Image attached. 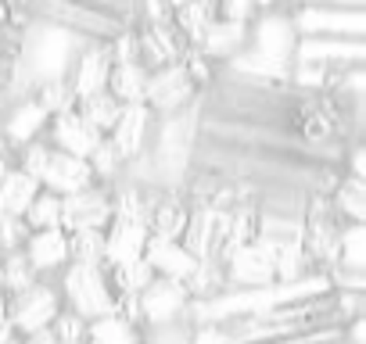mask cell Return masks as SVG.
Instances as JSON below:
<instances>
[{
    "label": "cell",
    "instance_id": "obj_3",
    "mask_svg": "<svg viewBox=\"0 0 366 344\" xmlns=\"http://www.w3.org/2000/svg\"><path fill=\"white\" fill-rule=\"evenodd\" d=\"M61 290L51 280H36L29 290L8 298V326L15 330V337H33L40 330H51L54 315L61 312Z\"/></svg>",
    "mask_w": 366,
    "mask_h": 344
},
{
    "label": "cell",
    "instance_id": "obj_6",
    "mask_svg": "<svg viewBox=\"0 0 366 344\" xmlns=\"http://www.w3.org/2000/svg\"><path fill=\"white\" fill-rule=\"evenodd\" d=\"M295 44H298V33H295V26H291L287 8L259 4V15H255V22L248 26V47L259 51V54H266V58L291 61Z\"/></svg>",
    "mask_w": 366,
    "mask_h": 344
},
{
    "label": "cell",
    "instance_id": "obj_28",
    "mask_svg": "<svg viewBox=\"0 0 366 344\" xmlns=\"http://www.w3.org/2000/svg\"><path fill=\"white\" fill-rule=\"evenodd\" d=\"M22 219H26L29 233H36V230H61V198L40 191L36 201L29 205V212Z\"/></svg>",
    "mask_w": 366,
    "mask_h": 344
},
{
    "label": "cell",
    "instance_id": "obj_19",
    "mask_svg": "<svg viewBox=\"0 0 366 344\" xmlns=\"http://www.w3.org/2000/svg\"><path fill=\"white\" fill-rule=\"evenodd\" d=\"M40 194V183L33 176H26L22 168H8L4 180H0V216H11V219H22L29 212V205L36 201Z\"/></svg>",
    "mask_w": 366,
    "mask_h": 344
},
{
    "label": "cell",
    "instance_id": "obj_12",
    "mask_svg": "<svg viewBox=\"0 0 366 344\" xmlns=\"http://www.w3.org/2000/svg\"><path fill=\"white\" fill-rule=\"evenodd\" d=\"M44 140L54 147V151H61V154H72V158H90L94 154V147L104 140L76 108L72 111H65V115H54L51 118V126H47V133H44Z\"/></svg>",
    "mask_w": 366,
    "mask_h": 344
},
{
    "label": "cell",
    "instance_id": "obj_23",
    "mask_svg": "<svg viewBox=\"0 0 366 344\" xmlns=\"http://www.w3.org/2000/svg\"><path fill=\"white\" fill-rule=\"evenodd\" d=\"M104 276H108V287H112L115 301H122V298H137V294L154 280V273H151V265H147L144 258L126 262V265H115V269H104Z\"/></svg>",
    "mask_w": 366,
    "mask_h": 344
},
{
    "label": "cell",
    "instance_id": "obj_21",
    "mask_svg": "<svg viewBox=\"0 0 366 344\" xmlns=\"http://www.w3.org/2000/svg\"><path fill=\"white\" fill-rule=\"evenodd\" d=\"M144 90H147V72H144L137 61H129V65H112V72H108V93H112L122 108L144 104Z\"/></svg>",
    "mask_w": 366,
    "mask_h": 344
},
{
    "label": "cell",
    "instance_id": "obj_10",
    "mask_svg": "<svg viewBox=\"0 0 366 344\" xmlns=\"http://www.w3.org/2000/svg\"><path fill=\"white\" fill-rule=\"evenodd\" d=\"M47 126H51V115L33 101V93H29V97L11 101V104H8V111L0 115V133H4V140H8V147H11L15 154H19L22 147H29V143L44 140Z\"/></svg>",
    "mask_w": 366,
    "mask_h": 344
},
{
    "label": "cell",
    "instance_id": "obj_22",
    "mask_svg": "<svg viewBox=\"0 0 366 344\" xmlns=\"http://www.w3.org/2000/svg\"><path fill=\"white\" fill-rule=\"evenodd\" d=\"M330 208H334L337 223H366V183L341 176L330 194Z\"/></svg>",
    "mask_w": 366,
    "mask_h": 344
},
{
    "label": "cell",
    "instance_id": "obj_20",
    "mask_svg": "<svg viewBox=\"0 0 366 344\" xmlns=\"http://www.w3.org/2000/svg\"><path fill=\"white\" fill-rule=\"evenodd\" d=\"M212 22H216V4H172V26L187 47H198Z\"/></svg>",
    "mask_w": 366,
    "mask_h": 344
},
{
    "label": "cell",
    "instance_id": "obj_2",
    "mask_svg": "<svg viewBox=\"0 0 366 344\" xmlns=\"http://www.w3.org/2000/svg\"><path fill=\"white\" fill-rule=\"evenodd\" d=\"M291 26L298 36L323 40H366V8L362 4H291Z\"/></svg>",
    "mask_w": 366,
    "mask_h": 344
},
{
    "label": "cell",
    "instance_id": "obj_11",
    "mask_svg": "<svg viewBox=\"0 0 366 344\" xmlns=\"http://www.w3.org/2000/svg\"><path fill=\"white\" fill-rule=\"evenodd\" d=\"M223 280H227V287H234V290L269 287V283H277V269H273L269 251L252 241V244L237 248V251L223 262Z\"/></svg>",
    "mask_w": 366,
    "mask_h": 344
},
{
    "label": "cell",
    "instance_id": "obj_25",
    "mask_svg": "<svg viewBox=\"0 0 366 344\" xmlns=\"http://www.w3.org/2000/svg\"><path fill=\"white\" fill-rule=\"evenodd\" d=\"M86 337H90L94 344H144V330H137V326H133L129 319H122L119 312L94 319Z\"/></svg>",
    "mask_w": 366,
    "mask_h": 344
},
{
    "label": "cell",
    "instance_id": "obj_18",
    "mask_svg": "<svg viewBox=\"0 0 366 344\" xmlns=\"http://www.w3.org/2000/svg\"><path fill=\"white\" fill-rule=\"evenodd\" d=\"M244 47H248V26L223 22V19H216V22L205 29L202 44H198V51H202L216 69H219V65H227L230 58H237Z\"/></svg>",
    "mask_w": 366,
    "mask_h": 344
},
{
    "label": "cell",
    "instance_id": "obj_32",
    "mask_svg": "<svg viewBox=\"0 0 366 344\" xmlns=\"http://www.w3.org/2000/svg\"><path fill=\"white\" fill-rule=\"evenodd\" d=\"M26 241H29V226H26V219L0 216V255L22 251V244H26Z\"/></svg>",
    "mask_w": 366,
    "mask_h": 344
},
{
    "label": "cell",
    "instance_id": "obj_31",
    "mask_svg": "<svg viewBox=\"0 0 366 344\" xmlns=\"http://www.w3.org/2000/svg\"><path fill=\"white\" fill-rule=\"evenodd\" d=\"M86 333H90V323L79 319V315L69 312V308H61V312L54 315V323H51L54 344H86V340H90Z\"/></svg>",
    "mask_w": 366,
    "mask_h": 344
},
{
    "label": "cell",
    "instance_id": "obj_7",
    "mask_svg": "<svg viewBox=\"0 0 366 344\" xmlns=\"http://www.w3.org/2000/svg\"><path fill=\"white\" fill-rule=\"evenodd\" d=\"M112 223V187L94 183L72 198H61V230L72 233H104Z\"/></svg>",
    "mask_w": 366,
    "mask_h": 344
},
{
    "label": "cell",
    "instance_id": "obj_17",
    "mask_svg": "<svg viewBox=\"0 0 366 344\" xmlns=\"http://www.w3.org/2000/svg\"><path fill=\"white\" fill-rule=\"evenodd\" d=\"M147 226L144 223H129V219H112L108 230H104V269H115V265H126V262H137L144 255V244H147Z\"/></svg>",
    "mask_w": 366,
    "mask_h": 344
},
{
    "label": "cell",
    "instance_id": "obj_9",
    "mask_svg": "<svg viewBox=\"0 0 366 344\" xmlns=\"http://www.w3.org/2000/svg\"><path fill=\"white\" fill-rule=\"evenodd\" d=\"M291 65H316V69H362L366 65V40H323V36H298Z\"/></svg>",
    "mask_w": 366,
    "mask_h": 344
},
{
    "label": "cell",
    "instance_id": "obj_5",
    "mask_svg": "<svg viewBox=\"0 0 366 344\" xmlns=\"http://www.w3.org/2000/svg\"><path fill=\"white\" fill-rule=\"evenodd\" d=\"M108 72H112V51H108V44H90L86 40V44H76V51H72L61 79L69 83V90H72V97L79 104V101L108 90Z\"/></svg>",
    "mask_w": 366,
    "mask_h": 344
},
{
    "label": "cell",
    "instance_id": "obj_33",
    "mask_svg": "<svg viewBox=\"0 0 366 344\" xmlns=\"http://www.w3.org/2000/svg\"><path fill=\"white\" fill-rule=\"evenodd\" d=\"M4 323H8V298L0 294V326H4Z\"/></svg>",
    "mask_w": 366,
    "mask_h": 344
},
{
    "label": "cell",
    "instance_id": "obj_13",
    "mask_svg": "<svg viewBox=\"0 0 366 344\" xmlns=\"http://www.w3.org/2000/svg\"><path fill=\"white\" fill-rule=\"evenodd\" d=\"M151 126H154V115H151L144 104H129V108H122L115 129L108 133V143L115 147V154L122 158V165H129V161H137L140 154H147Z\"/></svg>",
    "mask_w": 366,
    "mask_h": 344
},
{
    "label": "cell",
    "instance_id": "obj_8",
    "mask_svg": "<svg viewBox=\"0 0 366 344\" xmlns=\"http://www.w3.org/2000/svg\"><path fill=\"white\" fill-rule=\"evenodd\" d=\"M137 308H140V323L144 330H158V326H169L176 319L187 315L191 308V290L176 283V280H162L154 276L140 294H137Z\"/></svg>",
    "mask_w": 366,
    "mask_h": 344
},
{
    "label": "cell",
    "instance_id": "obj_16",
    "mask_svg": "<svg viewBox=\"0 0 366 344\" xmlns=\"http://www.w3.org/2000/svg\"><path fill=\"white\" fill-rule=\"evenodd\" d=\"M22 255L40 280H51L69 265V233L65 230H36L22 244Z\"/></svg>",
    "mask_w": 366,
    "mask_h": 344
},
{
    "label": "cell",
    "instance_id": "obj_1",
    "mask_svg": "<svg viewBox=\"0 0 366 344\" xmlns=\"http://www.w3.org/2000/svg\"><path fill=\"white\" fill-rule=\"evenodd\" d=\"M58 290H61V305L69 312H76L79 319H86V323H94L101 315H112L115 305H119L101 265H76V262H69L58 273Z\"/></svg>",
    "mask_w": 366,
    "mask_h": 344
},
{
    "label": "cell",
    "instance_id": "obj_35",
    "mask_svg": "<svg viewBox=\"0 0 366 344\" xmlns=\"http://www.w3.org/2000/svg\"><path fill=\"white\" fill-rule=\"evenodd\" d=\"M86 344H94V340H86Z\"/></svg>",
    "mask_w": 366,
    "mask_h": 344
},
{
    "label": "cell",
    "instance_id": "obj_24",
    "mask_svg": "<svg viewBox=\"0 0 366 344\" xmlns=\"http://www.w3.org/2000/svg\"><path fill=\"white\" fill-rule=\"evenodd\" d=\"M337 265L366 273V223H341V230H337Z\"/></svg>",
    "mask_w": 366,
    "mask_h": 344
},
{
    "label": "cell",
    "instance_id": "obj_14",
    "mask_svg": "<svg viewBox=\"0 0 366 344\" xmlns=\"http://www.w3.org/2000/svg\"><path fill=\"white\" fill-rule=\"evenodd\" d=\"M94 172L83 158H72V154H61L51 147V158H47V168L40 176V191L54 194V198H72L86 187H94Z\"/></svg>",
    "mask_w": 366,
    "mask_h": 344
},
{
    "label": "cell",
    "instance_id": "obj_15",
    "mask_svg": "<svg viewBox=\"0 0 366 344\" xmlns=\"http://www.w3.org/2000/svg\"><path fill=\"white\" fill-rule=\"evenodd\" d=\"M147 265H151V273L154 276H162V280H176V283H183L187 287L191 283V276L198 273V258L183 248L179 241H162V237H147V244H144V255H140Z\"/></svg>",
    "mask_w": 366,
    "mask_h": 344
},
{
    "label": "cell",
    "instance_id": "obj_4",
    "mask_svg": "<svg viewBox=\"0 0 366 344\" xmlns=\"http://www.w3.org/2000/svg\"><path fill=\"white\" fill-rule=\"evenodd\" d=\"M198 86H194V79L183 72V65L179 61H172V65H165V69H158V72H151L147 76V90H144V108L154 115V118H172V115H179V111H187L194 101H198Z\"/></svg>",
    "mask_w": 366,
    "mask_h": 344
},
{
    "label": "cell",
    "instance_id": "obj_29",
    "mask_svg": "<svg viewBox=\"0 0 366 344\" xmlns=\"http://www.w3.org/2000/svg\"><path fill=\"white\" fill-rule=\"evenodd\" d=\"M86 165H90V172H94V180L104 183V187H115V183L122 180V158L115 154V147L108 143V136L94 147V154L86 158Z\"/></svg>",
    "mask_w": 366,
    "mask_h": 344
},
{
    "label": "cell",
    "instance_id": "obj_34",
    "mask_svg": "<svg viewBox=\"0 0 366 344\" xmlns=\"http://www.w3.org/2000/svg\"><path fill=\"white\" fill-rule=\"evenodd\" d=\"M8 168H11V161H8V158H0V180H4V172H8Z\"/></svg>",
    "mask_w": 366,
    "mask_h": 344
},
{
    "label": "cell",
    "instance_id": "obj_26",
    "mask_svg": "<svg viewBox=\"0 0 366 344\" xmlns=\"http://www.w3.org/2000/svg\"><path fill=\"white\" fill-rule=\"evenodd\" d=\"M40 276L33 273V265L26 262L22 251H11V255H0V294L4 298H15L22 290H29Z\"/></svg>",
    "mask_w": 366,
    "mask_h": 344
},
{
    "label": "cell",
    "instance_id": "obj_30",
    "mask_svg": "<svg viewBox=\"0 0 366 344\" xmlns=\"http://www.w3.org/2000/svg\"><path fill=\"white\" fill-rule=\"evenodd\" d=\"M69 262L104 269V233H72L69 237Z\"/></svg>",
    "mask_w": 366,
    "mask_h": 344
},
{
    "label": "cell",
    "instance_id": "obj_27",
    "mask_svg": "<svg viewBox=\"0 0 366 344\" xmlns=\"http://www.w3.org/2000/svg\"><path fill=\"white\" fill-rule=\"evenodd\" d=\"M76 111L101 133V136H108L112 129H115V122H119V115H122V104L108 93V90H101V93H94V97H86V101H79L76 104Z\"/></svg>",
    "mask_w": 366,
    "mask_h": 344
}]
</instances>
